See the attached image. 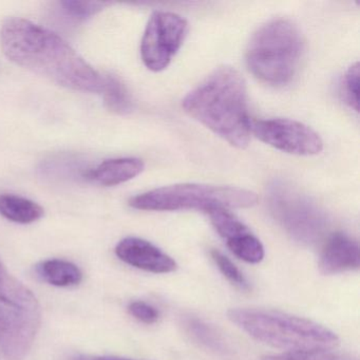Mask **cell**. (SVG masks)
Segmentation results:
<instances>
[{
    "instance_id": "cell-1",
    "label": "cell",
    "mask_w": 360,
    "mask_h": 360,
    "mask_svg": "<svg viewBox=\"0 0 360 360\" xmlns=\"http://www.w3.org/2000/svg\"><path fill=\"white\" fill-rule=\"evenodd\" d=\"M0 46L14 64L75 91L102 94L101 77L66 41L25 18H9L0 30Z\"/></svg>"
},
{
    "instance_id": "cell-2",
    "label": "cell",
    "mask_w": 360,
    "mask_h": 360,
    "mask_svg": "<svg viewBox=\"0 0 360 360\" xmlns=\"http://www.w3.org/2000/svg\"><path fill=\"white\" fill-rule=\"evenodd\" d=\"M195 121L212 130L231 146H248L252 134L248 88L239 71L220 67L191 90L182 104Z\"/></svg>"
},
{
    "instance_id": "cell-3",
    "label": "cell",
    "mask_w": 360,
    "mask_h": 360,
    "mask_svg": "<svg viewBox=\"0 0 360 360\" xmlns=\"http://www.w3.org/2000/svg\"><path fill=\"white\" fill-rule=\"evenodd\" d=\"M227 316L255 340L285 352L330 351L340 342L330 328L282 311L239 307Z\"/></svg>"
},
{
    "instance_id": "cell-4",
    "label": "cell",
    "mask_w": 360,
    "mask_h": 360,
    "mask_svg": "<svg viewBox=\"0 0 360 360\" xmlns=\"http://www.w3.org/2000/svg\"><path fill=\"white\" fill-rule=\"evenodd\" d=\"M303 51L300 31L288 20H274L258 29L248 44L246 64L263 83L283 86L298 70Z\"/></svg>"
},
{
    "instance_id": "cell-5",
    "label": "cell",
    "mask_w": 360,
    "mask_h": 360,
    "mask_svg": "<svg viewBox=\"0 0 360 360\" xmlns=\"http://www.w3.org/2000/svg\"><path fill=\"white\" fill-rule=\"evenodd\" d=\"M257 202L258 195L248 189L182 183L134 195L129 200V205L147 212L199 210L207 214L214 208H250Z\"/></svg>"
},
{
    "instance_id": "cell-6",
    "label": "cell",
    "mask_w": 360,
    "mask_h": 360,
    "mask_svg": "<svg viewBox=\"0 0 360 360\" xmlns=\"http://www.w3.org/2000/svg\"><path fill=\"white\" fill-rule=\"evenodd\" d=\"M41 307L32 292L9 273L0 277V349L7 360H22L41 326Z\"/></svg>"
},
{
    "instance_id": "cell-7",
    "label": "cell",
    "mask_w": 360,
    "mask_h": 360,
    "mask_svg": "<svg viewBox=\"0 0 360 360\" xmlns=\"http://www.w3.org/2000/svg\"><path fill=\"white\" fill-rule=\"evenodd\" d=\"M269 210L284 231L307 245L319 242L328 231L323 210L307 195L283 181H274L267 191Z\"/></svg>"
},
{
    "instance_id": "cell-8",
    "label": "cell",
    "mask_w": 360,
    "mask_h": 360,
    "mask_svg": "<svg viewBox=\"0 0 360 360\" xmlns=\"http://www.w3.org/2000/svg\"><path fill=\"white\" fill-rule=\"evenodd\" d=\"M188 22L179 14L157 11L149 18L141 41V58L153 72L165 70L184 44Z\"/></svg>"
},
{
    "instance_id": "cell-9",
    "label": "cell",
    "mask_w": 360,
    "mask_h": 360,
    "mask_svg": "<svg viewBox=\"0 0 360 360\" xmlns=\"http://www.w3.org/2000/svg\"><path fill=\"white\" fill-rule=\"evenodd\" d=\"M252 131L261 142L290 155H316L323 150L319 134L292 120H263L252 126Z\"/></svg>"
},
{
    "instance_id": "cell-10",
    "label": "cell",
    "mask_w": 360,
    "mask_h": 360,
    "mask_svg": "<svg viewBox=\"0 0 360 360\" xmlns=\"http://www.w3.org/2000/svg\"><path fill=\"white\" fill-rule=\"evenodd\" d=\"M115 254L123 262L153 274L172 273L178 269L176 261L146 240L128 237L117 243Z\"/></svg>"
},
{
    "instance_id": "cell-11",
    "label": "cell",
    "mask_w": 360,
    "mask_h": 360,
    "mask_svg": "<svg viewBox=\"0 0 360 360\" xmlns=\"http://www.w3.org/2000/svg\"><path fill=\"white\" fill-rule=\"evenodd\" d=\"M360 266L359 244L342 233L330 236L320 255L319 269L324 275L355 271Z\"/></svg>"
},
{
    "instance_id": "cell-12",
    "label": "cell",
    "mask_w": 360,
    "mask_h": 360,
    "mask_svg": "<svg viewBox=\"0 0 360 360\" xmlns=\"http://www.w3.org/2000/svg\"><path fill=\"white\" fill-rule=\"evenodd\" d=\"M144 167L138 158H119L102 162L94 169L84 172L83 176L103 186H117L138 176Z\"/></svg>"
},
{
    "instance_id": "cell-13",
    "label": "cell",
    "mask_w": 360,
    "mask_h": 360,
    "mask_svg": "<svg viewBox=\"0 0 360 360\" xmlns=\"http://www.w3.org/2000/svg\"><path fill=\"white\" fill-rule=\"evenodd\" d=\"M35 271L43 281L58 288L75 286L83 280L81 269L75 263L62 259L43 261L35 266Z\"/></svg>"
},
{
    "instance_id": "cell-14",
    "label": "cell",
    "mask_w": 360,
    "mask_h": 360,
    "mask_svg": "<svg viewBox=\"0 0 360 360\" xmlns=\"http://www.w3.org/2000/svg\"><path fill=\"white\" fill-rule=\"evenodd\" d=\"M45 210L37 202L13 193L0 195V214L11 222L30 224L43 218Z\"/></svg>"
},
{
    "instance_id": "cell-15",
    "label": "cell",
    "mask_w": 360,
    "mask_h": 360,
    "mask_svg": "<svg viewBox=\"0 0 360 360\" xmlns=\"http://www.w3.org/2000/svg\"><path fill=\"white\" fill-rule=\"evenodd\" d=\"M103 96L107 108L117 115H129L134 111V105L127 88L121 79L115 75L104 77Z\"/></svg>"
},
{
    "instance_id": "cell-16",
    "label": "cell",
    "mask_w": 360,
    "mask_h": 360,
    "mask_svg": "<svg viewBox=\"0 0 360 360\" xmlns=\"http://www.w3.org/2000/svg\"><path fill=\"white\" fill-rule=\"evenodd\" d=\"M226 244L227 248L237 258L245 262L256 264L264 258V246L250 231L227 240Z\"/></svg>"
},
{
    "instance_id": "cell-17",
    "label": "cell",
    "mask_w": 360,
    "mask_h": 360,
    "mask_svg": "<svg viewBox=\"0 0 360 360\" xmlns=\"http://www.w3.org/2000/svg\"><path fill=\"white\" fill-rule=\"evenodd\" d=\"M207 214L217 233L226 241L250 231V229L227 208H214L208 212Z\"/></svg>"
},
{
    "instance_id": "cell-18",
    "label": "cell",
    "mask_w": 360,
    "mask_h": 360,
    "mask_svg": "<svg viewBox=\"0 0 360 360\" xmlns=\"http://www.w3.org/2000/svg\"><path fill=\"white\" fill-rule=\"evenodd\" d=\"M186 328L189 334L207 349L218 353H225L227 351L226 345L221 335L212 326H208L202 320L197 318L187 319Z\"/></svg>"
},
{
    "instance_id": "cell-19",
    "label": "cell",
    "mask_w": 360,
    "mask_h": 360,
    "mask_svg": "<svg viewBox=\"0 0 360 360\" xmlns=\"http://www.w3.org/2000/svg\"><path fill=\"white\" fill-rule=\"evenodd\" d=\"M60 11L72 22H85L102 11L108 4L100 1L65 0L58 4Z\"/></svg>"
},
{
    "instance_id": "cell-20",
    "label": "cell",
    "mask_w": 360,
    "mask_h": 360,
    "mask_svg": "<svg viewBox=\"0 0 360 360\" xmlns=\"http://www.w3.org/2000/svg\"><path fill=\"white\" fill-rule=\"evenodd\" d=\"M261 360H358L347 354L330 351L284 352L277 355L264 356Z\"/></svg>"
},
{
    "instance_id": "cell-21",
    "label": "cell",
    "mask_w": 360,
    "mask_h": 360,
    "mask_svg": "<svg viewBox=\"0 0 360 360\" xmlns=\"http://www.w3.org/2000/svg\"><path fill=\"white\" fill-rule=\"evenodd\" d=\"M210 255H212V260L214 261L222 275L233 285L242 290H250V283H248V280L229 257L225 256L223 252L218 250H212Z\"/></svg>"
},
{
    "instance_id": "cell-22",
    "label": "cell",
    "mask_w": 360,
    "mask_h": 360,
    "mask_svg": "<svg viewBox=\"0 0 360 360\" xmlns=\"http://www.w3.org/2000/svg\"><path fill=\"white\" fill-rule=\"evenodd\" d=\"M342 94L345 103L356 112L359 111V64L352 65L343 77Z\"/></svg>"
},
{
    "instance_id": "cell-23",
    "label": "cell",
    "mask_w": 360,
    "mask_h": 360,
    "mask_svg": "<svg viewBox=\"0 0 360 360\" xmlns=\"http://www.w3.org/2000/svg\"><path fill=\"white\" fill-rule=\"evenodd\" d=\"M128 311L130 315L143 323H155L160 318L159 311L145 301H132L128 307Z\"/></svg>"
},
{
    "instance_id": "cell-24",
    "label": "cell",
    "mask_w": 360,
    "mask_h": 360,
    "mask_svg": "<svg viewBox=\"0 0 360 360\" xmlns=\"http://www.w3.org/2000/svg\"><path fill=\"white\" fill-rule=\"evenodd\" d=\"M71 360H138L128 359V358L115 357V356H75Z\"/></svg>"
}]
</instances>
